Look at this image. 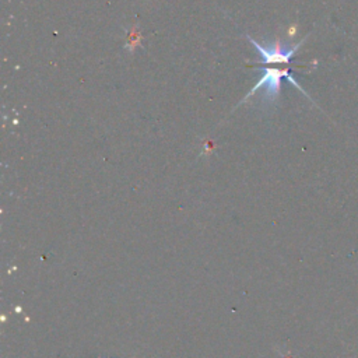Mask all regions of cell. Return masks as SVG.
<instances>
[{
	"label": "cell",
	"instance_id": "6da1fadb",
	"mask_svg": "<svg viewBox=\"0 0 358 358\" xmlns=\"http://www.w3.org/2000/svg\"><path fill=\"white\" fill-rule=\"evenodd\" d=\"M264 74L263 77L255 84V87L246 94L245 99L242 102H245L248 98H250L253 94H256V91H259L262 87L264 88V94H263V99L264 102L270 103V102H274L277 99V96L280 95V87H281V80L282 78H287L288 81H291L299 91L303 92V90L298 85V83L294 80L291 71L288 67L285 69H277V67H260ZM305 94V92H303Z\"/></svg>",
	"mask_w": 358,
	"mask_h": 358
},
{
	"label": "cell",
	"instance_id": "7a4b0ae2",
	"mask_svg": "<svg viewBox=\"0 0 358 358\" xmlns=\"http://www.w3.org/2000/svg\"><path fill=\"white\" fill-rule=\"evenodd\" d=\"M248 39L250 41V43L256 48V50L260 53L262 56V60L257 62V64H268V63H285V64H289L291 63V59H292V55L295 53V50L299 48L301 43L289 48V49H282L280 46V42L275 41V43L273 45V48H264L262 43H259L257 41L252 39L250 36H248Z\"/></svg>",
	"mask_w": 358,
	"mask_h": 358
}]
</instances>
